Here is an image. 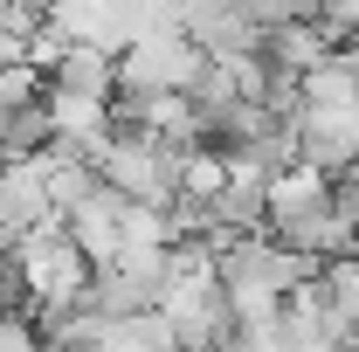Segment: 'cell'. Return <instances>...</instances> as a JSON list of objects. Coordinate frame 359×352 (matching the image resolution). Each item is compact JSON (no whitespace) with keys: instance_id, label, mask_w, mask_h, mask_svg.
Wrapping results in <instances>:
<instances>
[{"instance_id":"obj_5","label":"cell","mask_w":359,"mask_h":352,"mask_svg":"<svg viewBox=\"0 0 359 352\" xmlns=\"http://www.w3.org/2000/svg\"><path fill=\"white\" fill-rule=\"evenodd\" d=\"M0 352H48V339H42V325L28 311H7L0 318Z\"/></svg>"},{"instance_id":"obj_7","label":"cell","mask_w":359,"mask_h":352,"mask_svg":"<svg viewBox=\"0 0 359 352\" xmlns=\"http://www.w3.org/2000/svg\"><path fill=\"white\" fill-rule=\"evenodd\" d=\"M0 166H7V159H0Z\"/></svg>"},{"instance_id":"obj_3","label":"cell","mask_w":359,"mask_h":352,"mask_svg":"<svg viewBox=\"0 0 359 352\" xmlns=\"http://www.w3.org/2000/svg\"><path fill=\"white\" fill-rule=\"evenodd\" d=\"M48 90H62V97H97V104H118V55L69 42V55L48 69Z\"/></svg>"},{"instance_id":"obj_2","label":"cell","mask_w":359,"mask_h":352,"mask_svg":"<svg viewBox=\"0 0 359 352\" xmlns=\"http://www.w3.org/2000/svg\"><path fill=\"white\" fill-rule=\"evenodd\" d=\"M48 28L62 42L104 48V55H125L145 35H159V21L138 7V0H48Z\"/></svg>"},{"instance_id":"obj_4","label":"cell","mask_w":359,"mask_h":352,"mask_svg":"<svg viewBox=\"0 0 359 352\" xmlns=\"http://www.w3.org/2000/svg\"><path fill=\"white\" fill-rule=\"evenodd\" d=\"M228 180H235V166H228V152H215V145H194L187 159H180V194L187 201H222L228 194Z\"/></svg>"},{"instance_id":"obj_6","label":"cell","mask_w":359,"mask_h":352,"mask_svg":"<svg viewBox=\"0 0 359 352\" xmlns=\"http://www.w3.org/2000/svg\"><path fill=\"white\" fill-rule=\"evenodd\" d=\"M325 283H332V297L346 304V318H353V332H359V256L332 263V269H325Z\"/></svg>"},{"instance_id":"obj_1","label":"cell","mask_w":359,"mask_h":352,"mask_svg":"<svg viewBox=\"0 0 359 352\" xmlns=\"http://www.w3.org/2000/svg\"><path fill=\"white\" fill-rule=\"evenodd\" d=\"M201 76H208V55L194 48L187 28H159L118 55V90H132V97H194Z\"/></svg>"}]
</instances>
